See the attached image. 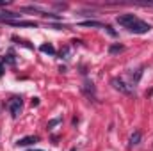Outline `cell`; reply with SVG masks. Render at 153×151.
<instances>
[{
    "instance_id": "7a4b0ae2",
    "label": "cell",
    "mask_w": 153,
    "mask_h": 151,
    "mask_svg": "<svg viewBox=\"0 0 153 151\" xmlns=\"http://www.w3.org/2000/svg\"><path fill=\"white\" fill-rule=\"evenodd\" d=\"M111 85L114 87L116 91H119L121 94H130V93H132V89H130V87L121 80V78H117V76H114V78L111 80Z\"/></svg>"
},
{
    "instance_id": "30bf717a",
    "label": "cell",
    "mask_w": 153,
    "mask_h": 151,
    "mask_svg": "<svg viewBox=\"0 0 153 151\" xmlns=\"http://www.w3.org/2000/svg\"><path fill=\"white\" fill-rule=\"evenodd\" d=\"M123 50H125L123 44H111V46H109V53H119V52H123Z\"/></svg>"
},
{
    "instance_id": "9c48e42d",
    "label": "cell",
    "mask_w": 153,
    "mask_h": 151,
    "mask_svg": "<svg viewBox=\"0 0 153 151\" xmlns=\"http://www.w3.org/2000/svg\"><path fill=\"white\" fill-rule=\"evenodd\" d=\"M82 91L87 94V96H91V94H94V85H93V82H85L84 85H82Z\"/></svg>"
},
{
    "instance_id": "8fae6325",
    "label": "cell",
    "mask_w": 153,
    "mask_h": 151,
    "mask_svg": "<svg viewBox=\"0 0 153 151\" xmlns=\"http://www.w3.org/2000/svg\"><path fill=\"white\" fill-rule=\"evenodd\" d=\"M59 121H61V117H57V119H53V121H50V123H48V128H52V126H53V124H57Z\"/></svg>"
},
{
    "instance_id": "277c9868",
    "label": "cell",
    "mask_w": 153,
    "mask_h": 151,
    "mask_svg": "<svg viewBox=\"0 0 153 151\" xmlns=\"http://www.w3.org/2000/svg\"><path fill=\"white\" fill-rule=\"evenodd\" d=\"M7 25H13V27H38L36 21H23V20H13V21H5Z\"/></svg>"
},
{
    "instance_id": "7c38bea8",
    "label": "cell",
    "mask_w": 153,
    "mask_h": 151,
    "mask_svg": "<svg viewBox=\"0 0 153 151\" xmlns=\"http://www.w3.org/2000/svg\"><path fill=\"white\" fill-rule=\"evenodd\" d=\"M4 57H0V75H4Z\"/></svg>"
},
{
    "instance_id": "ba28073f",
    "label": "cell",
    "mask_w": 153,
    "mask_h": 151,
    "mask_svg": "<svg viewBox=\"0 0 153 151\" xmlns=\"http://www.w3.org/2000/svg\"><path fill=\"white\" fill-rule=\"evenodd\" d=\"M80 27H100V29H105V25H103V23H100V21H94V20L80 21Z\"/></svg>"
},
{
    "instance_id": "6da1fadb",
    "label": "cell",
    "mask_w": 153,
    "mask_h": 151,
    "mask_svg": "<svg viewBox=\"0 0 153 151\" xmlns=\"http://www.w3.org/2000/svg\"><path fill=\"white\" fill-rule=\"evenodd\" d=\"M116 21H117L123 29H126L128 32H134V34H146V32L152 30V25H150V23L139 20L135 14H130V13L119 14V16L116 18Z\"/></svg>"
},
{
    "instance_id": "3957f363",
    "label": "cell",
    "mask_w": 153,
    "mask_h": 151,
    "mask_svg": "<svg viewBox=\"0 0 153 151\" xmlns=\"http://www.w3.org/2000/svg\"><path fill=\"white\" fill-rule=\"evenodd\" d=\"M22 105H23L22 98H13V100L9 101V112H11L13 117H18V114L22 110Z\"/></svg>"
},
{
    "instance_id": "8992f818",
    "label": "cell",
    "mask_w": 153,
    "mask_h": 151,
    "mask_svg": "<svg viewBox=\"0 0 153 151\" xmlns=\"http://www.w3.org/2000/svg\"><path fill=\"white\" fill-rule=\"evenodd\" d=\"M39 137H36V135H29V137H23V139H20L16 144L18 146H30V144H34V142H38Z\"/></svg>"
},
{
    "instance_id": "52a82bcc",
    "label": "cell",
    "mask_w": 153,
    "mask_h": 151,
    "mask_svg": "<svg viewBox=\"0 0 153 151\" xmlns=\"http://www.w3.org/2000/svg\"><path fill=\"white\" fill-rule=\"evenodd\" d=\"M39 50H41L43 53H48V55H55V46H53L52 43H43V44L39 46Z\"/></svg>"
},
{
    "instance_id": "5b68a950",
    "label": "cell",
    "mask_w": 153,
    "mask_h": 151,
    "mask_svg": "<svg viewBox=\"0 0 153 151\" xmlns=\"http://www.w3.org/2000/svg\"><path fill=\"white\" fill-rule=\"evenodd\" d=\"M141 137H143V135H141V132H139V130H135V132L130 135V139H128V148H135V146L141 142Z\"/></svg>"
},
{
    "instance_id": "4fadbf2b",
    "label": "cell",
    "mask_w": 153,
    "mask_h": 151,
    "mask_svg": "<svg viewBox=\"0 0 153 151\" xmlns=\"http://www.w3.org/2000/svg\"><path fill=\"white\" fill-rule=\"evenodd\" d=\"M30 151H43V150H30Z\"/></svg>"
}]
</instances>
